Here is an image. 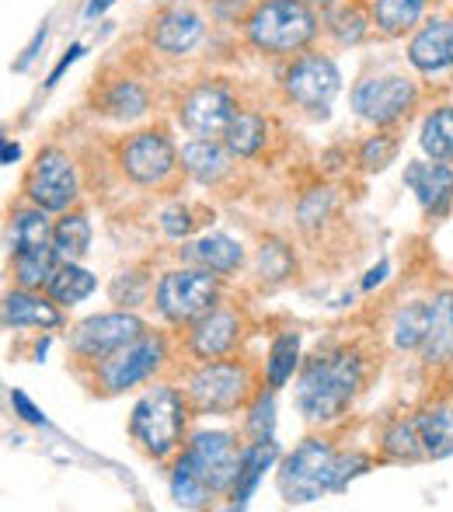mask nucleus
Instances as JSON below:
<instances>
[{
	"label": "nucleus",
	"mask_w": 453,
	"mask_h": 512,
	"mask_svg": "<svg viewBox=\"0 0 453 512\" xmlns=\"http://www.w3.org/2000/svg\"><path fill=\"white\" fill-rule=\"evenodd\" d=\"M366 384V359L359 349L335 345L318 349L307 363H300L293 401L304 422L311 425H335L345 418L352 401L359 398Z\"/></svg>",
	"instance_id": "nucleus-1"
},
{
	"label": "nucleus",
	"mask_w": 453,
	"mask_h": 512,
	"mask_svg": "<svg viewBox=\"0 0 453 512\" xmlns=\"http://www.w3.org/2000/svg\"><path fill=\"white\" fill-rule=\"evenodd\" d=\"M192 415H196V411H192L189 398H185V387L157 380L154 387H147V391L136 398L126 429L143 457L164 464V460H175L178 450L185 446Z\"/></svg>",
	"instance_id": "nucleus-2"
},
{
	"label": "nucleus",
	"mask_w": 453,
	"mask_h": 512,
	"mask_svg": "<svg viewBox=\"0 0 453 512\" xmlns=\"http://www.w3.org/2000/svg\"><path fill=\"white\" fill-rule=\"evenodd\" d=\"M318 11L307 0H258L244 18V35L265 56L304 53L318 39Z\"/></svg>",
	"instance_id": "nucleus-3"
},
{
	"label": "nucleus",
	"mask_w": 453,
	"mask_h": 512,
	"mask_svg": "<svg viewBox=\"0 0 453 512\" xmlns=\"http://www.w3.org/2000/svg\"><path fill=\"white\" fill-rule=\"evenodd\" d=\"M255 391V370L237 356L196 363L185 377V398L196 415H237Z\"/></svg>",
	"instance_id": "nucleus-4"
},
{
	"label": "nucleus",
	"mask_w": 453,
	"mask_h": 512,
	"mask_svg": "<svg viewBox=\"0 0 453 512\" xmlns=\"http://www.w3.org/2000/svg\"><path fill=\"white\" fill-rule=\"evenodd\" d=\"M224 297V279L199 265H175L154 283V310L168 328H189Z\"/></svg>",
	"instance_id": "nucleus-5"
},
{
	"label": "nucleus",
	"mask_w": 453,
	"mask_h": 512,
	"mask_svg": "<svg viewBox=\"0 0 453 512\" xmlns=\"http://www.w3.org/2000/svg\"><path fill=\"white\" fill-rule=\"evenodd\" d=\"M335 467H339V450L332 446V439L307 436L276 467V488L283 502L286 506H311L325 495H335Z\"/></svg>",
	"instance_id": "nucleus-6"
},
{
	"label": "nucleus",
	"mask_w": 453,
	"mask_h": 512,
	"mask_svg": "<svg viewBox=\"0 0 453 512\" xmlns=\"http://www.w3.org/2000/svg\"><path fill=\"white\" fill-rule=\"evenodd\" d=\"M168 359H171L168 338H164L161 331H147V335L129 342L126 349H119L115 356L91 366V384H95V391L105 394V398H119V394L150 384V380L168 366Z\"/></svg>",
	"instance_id": "nucleus-7"
},
{
	"label": "nucleus",
	"mask_w": 453,
	"mask_h": 512,
	"mask_svg": "<svg viewBox=\"0 0 453 512\" xmlns=\"http://www.w3.org/2000/svg\"><path fill=\"white\" fill-rule=\"evenodd\" d=\"M147 321H143L136 310L129 307H115V310H102V314H91L84 321H77L70 328L67 342L70 352H74L77 363H102V359L115 356L119 349H126L129 342H136L140 335H147Z\"/></svg>",
	"instance_id": "nucleus-8"
},
{
	"label": "nucleus",
	"mask_w": 453,
	"mask_h": 512,
	"mask_svg": "<svg viewBox=\"0 0 453 512\" xmlns=\"http://www.w3.org/2000/svg\"><path fill=\"white\" fill-rule=\"evenodd\" d=\"M182 168L175 140L164 129H140L119 143V171L140 189H161Z\"/></svg>",
	"instance_id": "nucleus-9"
},
{
	"label": "nucleus",
	"mask_w": 453,
	"mask_h": 512,
	"mask_svg": "<svg viewBox=\"0 0 453 512\" xmlns=\"http://www.w3.org/2000/svg\"><path fill=\"white\" fill-rule=\"evenodd\" d=\"M25 199L49 213H67L81 199V178H77L74 157L63 147H42L35 154L25 178Z\"/></svg>",
	"instance_id": "nucleus-10"
},
{
	"label": "nucleus",
	"mask_w": 453,
	"mask_h": 512,
	"mask_svg": "<svg viewBox=\"0 0 453 512\" xmlns=\"http://www.w3.org/2000/svg\"><path fill=\"white\" fill-rule=\"evenodd\" d=\"M349 102L359 119L384 129V126H394V122L412 115V108L419 105V84L405 74L363 77V81L352 88Z\"/></svg>",
	"instance_id": "nucleus-11"
},
{
	"label": "nucleus",
	"mask_w": 453,
	"mask_h": 512,
	"mask_svg": "<svg viewBox=\"0 0 453 512\" xmlns=\"http://www.w3.org/2000/svg\"><path fill=\"white\" fill-rule=\"evenodd\" d=\"M342 91V74L332 56L304 53L283 70V95L290 105L311 115H328L335 95Z\"/></svg>",
	"instance_id": "nucleus-12"
},
{
	"label": "nucleus",
	"mask_w": 453,
	"mask_h": 512,
	"mask_svg": "<svg viewBox=\"0 0 453 512\" xmlns=\"http://www.w3.org/2000/svg\"><path fill=\"white\" fill-rule=\"evenodd\" d=\"M241 446L234 432L227 429H196L189 432L182 453L192 467L206 478V485L213 488L217 495H227L230 485H234L237 464H241Z\"/></svg>",
	"instance_id": "nucleus-13"
},
{
	"label": "nucleus",
	"mask_w": 453,
	"mask_h": 512,
	"mask_svg": "<svg viewBox=\"0 0 453 512\" xmlns=\"http://www.w3.org/2000/svg\"><path fill=\"white\" fill-rule=\"evenodd\" d=\"M234 115H237V98L220 81H199L178 102V122H182V129L189 136H206V140H224Z\"/></svg>",
	"instance_id": "nucleus-14"
},
{
	"label": "nucleus",
	"mask_w": 453,
	"mask_h": 512,
	"mask_svg": "<svg viewBox=\"0 0 453 512\" xmlns=\"http://www.w3.org/2000/svg\"><path fill=\"white\" fill-rule=\"evenodd\" d=\"M244 338V317L237 307L217 304L210 314H203L196 324L185 328V352L196 363H210V359H227L237 356Z\"/></svg>",
	"instance_id": "nucleus-15"
},
{
	"label": "nucleus",
	"mask_w": 453,
	"mask_h": 512,
	"mask_svg": "<svg viewBox=\"0 0 453 512\" xmlns=\"http://www.w3.org/2000/svg\"><path fill=\"white\" fill-rule=\"evenodd\" d=\"M405 189L426 216L440 220L453 209V164L447 161H408L405 164Z\"/></svg>",
	"instance_id": "nucleus-16"
},
{
	"label": "nucleus",
	"mask_w": 453,
	"mask_h": 512,
	"mask_svg": "<svg viewBox=\"0 0 453 512\" xmlns=\"http://www.w3.org/2000/svg\"><path fill=\"white\" fill-rule=\"evenodd\" d=\"M67 324L63 307L46 290L14 286L4 293V328L7 331H60Z\"/></svg>",
	"instance_id": "nucleus-17"
},
{
	"label": "nucleus",
	"mask_w": 453,
	"mask_h": 512,
	"mask_svg": "<svg viewBox=\"0 0 453 512\" xmlns=\"http://www.w3.org/2000/svg\"><path fill=\"white\" fill-rule=\"evenodd\" d=\"M178 258L185 265H199V269L213 272V276L227 279L237 276L248 262V251L237 237L224 234V230H213V234H199L196 241H185L178 248Z\"/></svg>",
	"instance_id": "nucleus-18"
},
{
	"label": "nucleus",
	"mask_w": 453,
	"mask_h": 512,
	"mask_svg": "<svg viewBox=\"0 0 453 512\" xmlns=\"http://www.w3.org/2000/svg\"><path fill=\"white\" fill-rule=\"evenodd\" d=\"M279 460H283V450H279L276 436L272 439H248L241 446V464H237L234 485H230L227 499L234 509H244L251 499H255L258 485L265 481V474L276 471Z\"/></svg>",
	"instance_id": "nucleus-19"
},
{
	"label": "nucleus",
	"mask_w": 453,
	"mask_h": 512,
	"mask_svg": "<svg viewBox=\"0 0 453 512\" xmlns=\"http://www.w3.org/2000/svg\"><path fill=\"white\" fill-rule=\"evenodd\" d=\"M408 63L426 77L453 70V21L447 18L426 21L412 35V42H408Z\"/></svg>",
	"instance_id": "nucleus-20"
},
{
	"label": "nucleus",
	"mask_w": 453,
	"mask_h": 512,
	"mask_svg": "<svg viewBox=\"0 0 453 512\" xmlns=\"http://www.w3.org/2000/svg\"><path fill=\"white\" fill-rule=\"evenodd\" d=\"M178 154H182V171L203 189H217L224 178H230L237 161L224 140H206V136H192Z\"/></svg>",
	"instance_id": "nucleus-21"
},
{
	"label": "nucleus",
	"mask_w": 453,
	"mask_h": 512,
	"mask_svg": "<svg viewBox=\"0 0 453 512\" xmlns=\"http://www.w3.org/2000/svg\"><path fill=\"white\" fill-rule=\"evenodd\" d=\"M426 370H447L453 366V286L433 293L429 300V331L419 349Z\"/></svg>",
	"instance_id": "nucleus-22"
},
{
	"label": "nucleus",
	"mask_w": 453,
	"mask_h": 512,
	"mask_svg": "<svg viewBox=\"0 0 453 512\" xmlns=\"http://www.w3.org/2000/svg\"><path fill=\"white\" fill-rule=\"evenodd\" d=\"M203 35H206V21L196 11H189V7H171V11L157 14L154 25H150V42L164 56L192 53L203 42Z\"/></svg>",
	"instance_id": "nucleus-23"
},
{
	"label": "nucleus",
	"mask_w": 453,
	"mask_h": 512,
	"mask_svg": "<svg viewBox=\"0 0 453 512\" xmlns=\"http://www.w3.org/2000/svg\"><path fill=\"white\" fill-rule=\"evenodd\" d=\"M53 213L39 206H21L11 213L7 223V258L14 255H32V251H49L53 248Z\"/></svg>",
	"instance_id": "nucleus-24"
},
{
	"label": "nucleus",
	"mask_w": 453,
	"mask_h": 512,
	"mask_svg": "<svg viewBox=\"0 0 453 512\" xmlns=\"http://www.w3.org/2000/svg\"><path fill=\"white\" fill-rule=\"evenodd\" d=\"M380 460H387V464H419V460H426V446H422L415 415H398L384 425V432H380Z\"/></svg>",
	"instance_id": "nucleus-25"
},
{
	"label": "nucleus",
	"mask_w": 453,
	"mask_h": 512,
	"mask_svg": "<svg viewBox=\"0 0 453 512\" xmlns=\"http://www.w3.org/2000/svg\"><path fill=\"white\" fill-rule=\"evenodd\" d=\"M300 331H279L269 342V352H265V370H262V384L272 387V391H283L293 377L300 373Z\"/></svg>",
	"instance_id": "nucleus-26"
},
{
	"label": "nucleus",
	"mask_w": 453,
	"mask_h": 512,
	"mask_svg": "<svg viewBox=\"0 0 453 512\" xmlns=\"http://www.w3.org/2000/svg\"><path fill=\"white\" fill-rule=\"evenodd\" d=\"M95 290H98V276L91 269H84V262H60L53 276H49V283H46V293L63 310L91 300V297H95Z\"/></svg>",
	"instance_id": "nucleus-27"
},
{
	"label": "nucleus",
	"mask_w": 453,
	"mask_h": 512,
	"mask_svg": "<svg viewBox=\"0 0 453 512\" xmlns=\"http://www.w3.org/2000/svg\"><path fill=\"white\" fill-rule=\"evenodd\" d=\"M224 143L237 161H251L265 150L269 143V119L262 112H251V108H237V115L230 119Z\"/></svg>",
	"instance_id": "nucleus-28"
},
{
	"label": "nucleus",
	"mask_w": 453,
	"mask_h": 512,
	"mask_svg": "<svg viewBox=\"0 0 453 512\" xmlns=\"http://www.w3.org/2000/svg\"><path fill=\"white\" fill-rule=\"evenodd\" d=\"M168 495L171 502H175L178 509H206L213 499H220L217 492H213L210 485H206V478L196 471V467L189 464V460L178 453L175 460H171V471H168Z\"/></svg>",
	"instance_id": "nucleus-29"
},
{
	"label": "nucleus",
	"mask_w": 453,
	"mask_h": 512,
	"mask_svg": "<svg viewBox=\"0 0 453 512\" xmlns=\"http://www.w3.org/2000/svg\"><path fill=\"white\" fill-rule=\"evenodd\" d=\"M91 237H95V227H91L88 213L81 209H67L60 213L53 227V248L60 262H84L91 255Z\"/></svg>",
	"instance_id": "nucleus-30"
},
{
	"label": "nucleus",
	"mask_w": 453,
	"mask_h": 512,
	"mask_svg": "<svg viewBox=\"0 0 453 512\" xmlns=\"http://www.w3.org/2000/svg\"><path fill=\"white\" fill-rule=\"evenodd\" d=\"M415 422L422 432L426 460H447L453 457V405H429L415 411Z\"/></svg>",
	"instance_id": "nucleus-31"
},
{
	"label": "nucleus",
	"mask_w": 453,
	"mask_h": 512,
	"mask_svg": "<svg viewBox=\"0 0 453 512\" xmlns=\"http://www.w3.org/2000/svg\"><path fill=\"white\" fill-rule=\"evenodd\" d=\"M429 331V300H408L391 317V345L398 352H419Z\"/></svg>",
	"instance_id": "nucleus-32"
},
{
	"label": "nucleus",
	"mask_w": 453,
	"mask_h": 512,
	"mask_svg": "<svg viewBox=\"0 0 453 512\" xmlns=\"http://www.w3.org/2000/svg\"><path fill=\"white\" fill-rule=\"evenodd\" d=\"M297 272V258H293V248L279 237H265L255 251V279L262 286H279Z\"/></svg>",
	"instance_id": "nucleus-33"
},
{
	"label": "nucleus",
	"mask_w": 453,
	"mask_h": 512,
	"mask_svg": "<svg viewBox=\"0 0 453 512\" xmlns=\"http://www.w3.org/2000/svg\"><path fill=\"white\" fill-rule=\"evenodd\" d=\"M419 147L429 161L453 164V105H440L422 119Z\"/></svg>",
	"instance_id": "nucleus-34"
},
{
	"label": "nucleus",
	"mask_w": 453,
	"mask_h": 512,
	"mask_svg": "<svg viewBox=\"0 0 453 512\" xmlns=\"http://www.w3.org/2000/svg\"><path fill=\"white\" fill-rule=\"evenodd\" d=\"M426 4L429 0H373L370 4L373 25L384 35H405L422 21Z\"/></svg>",
	"instance_id": "nucleus-35"
},
{
	"label": "nucleus",
	"mask_w": 453,
	"mask_h": 512,
	"mask_svg": "<svg viewBox=\"0 0 453 512\" xmlns=\"http://www.w3.org/2000/svg\"><path fill=\"white\" fill-rule=\"evenodd\" d=\"M98 105H102V115H109L115 122H133V119H140V115H147L150 98H147V91H143V84L115 81Z\"/></svg>",
	"instance_id": "nucleus-36"
},
{
	"label": "nucleus",
	"mask_w": 453,
	"mask_h": 512,
	"mask_svg": "<svg viewBox=\"0 0 453 512\" xmlns=\"http://www.w3.org/2000/svg\"><path fill=\"white\" fill-rule=\"evenodd\" d=\"M325 28L339 46H356V42L373 28V14H366L363 7H356V4H335L325 21Z\"/></svg>",
	"instance_id": "nucleus-37"
},
{
	"label": "nucleus",
	"mask_w": 453,
	"mask_h": 512,
	"mask_svg": "<svg viewBox=\"0 0 453 512\" xmlns=\"http://www.w3.org/2000/svg\"><path fill=\"white\" fill-rule=\"evenodd\" d=\"M244 436L248 439H272L276 436V391L258 387L244 405Z\"/></svg>",
	"instance_id": "nucleus-38"
},
{
	"label": "nucleus",
	"mask_w": 453,
	"mask_h": 512,
	"mask_svg": "<svg viewBox=\"0 0 453 512\" xmlns=\"http://www.w3.org/2000/svg\"><path fill=\"white\" fill-rule=\"evenodd\" d=\"M154 293V283H150L143 272H136V269H122V272H115L112 276V283H109V300L115 307H129V310H136L143 304V300Z\"/></svg>",
	"instance_id": "nucleus-39"
},
{
	"label": "nucleus",
	"mask_w": 453,
	"mask_h": 512,
	"mask_svg": "<svg viewBox=\"0 0 453 512\" xmlns=\"http://www.w3.org/2000/svg\"><path fill=\"white\" fill-rule=\"evenodd\" d=\"M401 143L394 133H373L363 140V147H359L356 154V164L359 171H366V175H377V171H384L387 164H394V157H398Z\"/></svg>",
	"instance_id": "nucleus-40"
},
{
	"label": "nucleus",
	"mask_w": 453,
	"mask_h": 512,
	"mask_svg": "<svg viewBox=\"0 0 453 512\" xmlns=\"http://www.w3.org/2000/svg\"><path fill=\"white\" fill-rule=\"evenodd\" d=\"M332 213H335V192L332 189H311L304 199L297 203V223H300V230H318V227H325L328 220H332Z\"/></svg>",
	"instance_id": "nucleus-41"
},
{
	"label": "nucleus",
	"mask_w": 453,
	"mask_h": 512,
	"mask_svg": "<svg viewBox=\"0 0 453 512\" xmlns=\"http://www.w3.org/2000/svg\"><path fill=\"white\" fill-rule=\"evenodd\" d=\"M196 213H192L189 206H182V203H175V206H168L161 213V220H157V227H161V234L168 237V241H175V244H185L192 237V230H196Z\"/></svg>",
	"instance_id": "nucleus-42"
},
{
	"label": "nucleus",
	"mask_w": 453,
	"mask_h": 512,
	"mask_svg": "<svg viewBox=\"0 0 453 512\" xmlns=\"http://www.w3.org/2000/svg\"><path fill=\"white\" fill-rule=\"evenodd\" d=\"M373 467V460L359 450H349V453H339V467H335V495L345 492L356 478H363L366 471Z\"/></svg>",
	"instance_id": "nucleus-43"
},
{
	"label": "nucleus",
	"mask_w": 453,
	"mask_h": 512,
	"mask_svg": "<svg viewBox=\"0 0 453 512\" xmlns=\"http://www.w3.org/2000/svg\"><path fill=\"white\" fill-rule=\"evenodd\" d=\"M7 401H11V408H14V415L21 418V422H28V425H39V429H46L49 425V418H46V411H42L39 405H35L32 398H28L25 391H18L14 387L11 394H7Z\"/></svg>",
	"instance_id": "nucleus-44"
},
{
	"label": "nucleus",
	"mask_w": 453,
	"mask_h": 512,
	"mask_svg": "<svg viewBox=\"0 0 453 512\" xmlns=\"http://www.w3.org/2000/svg\"><path fill=\"white\" fill-rule=\"evenodd\" d=\"M46 35H49V25H46V21H42V28L32 35V42H28V46H25V56H21V60L14 63V70H18V74H21V70H28V63H32L35 56H39V46H42V42H46Z\"/></svg>",
	"instance_id": "nucleus-45"
},
{
	"label": "nucleus",
	"mask_w": 453,
	"mask_h": 512,
	"mask_svg": "<svg viewBox=\"0 0 453 512\" xmlns=\"http://www.w3.org/2000/svg\"><path fill=\"white\" fill-rule=\"evenodd\" d=\"M387 269H391V265H387V262H380L377 269H370V272H366V279H363V290H373V286H380V283H384V279H387Z\"/></svg>",
	"instance_id": "nucleus-46"
},
{
	"label": "nucleus",
	"mask_w": 453,
	"mask_h": 512,
	"mask_svg": "<svg viewBox=\"0 0 453 512\" xmlns=\"http://www.w3.org/2000/svg\"><path fill=\"white\" fill-rule=\"evenodd\" d=\"M81 53H84V49H81V46H74V49H70V53H67V56H63V60H60V67H56V70H53V74H49V81H46V84H56V81H60V77H63V70H67V67H70V63H74V60H77V56H81Z\"/></svg>",
	"instance_id": "nucleus-47"
},
{
	"label": "nucleus",
	"mask_w": 453,
	"mask_h": 512,
	"mask_svg": "<svg viewBox=\"0 0 453 512\" xmlns=\"http://www.w3.org/2000/svg\"><path fill=\"white\" fill-rule=\"evenodd\" d=\"M21 157V147L11 140H4V147H0V164H14Z\"/></svg>",
	"instance_id": "nucleus-48"
},
{
	"label": "nucleus",
	"mask_w": 453,
	"mask_h": 512,
	"mask_svg": "<svg viewBox=\"0 0 453 512\" xmlns=\"http://www.w3.org/2000/svg\"><path fill=\"white\" fill-rule=\"evenodd\" d=\"M109 4H115V0H91V4H88V18H95V14H102Z\"/></svg>",
	"instance_id": "nucleus-49"
},
{
	"label": "nucleus",
	"mask_w": 453,
	"mask_h": 512,
	"mask_svg": "<svg viewBox=\"0 0 453 512\" xmlns=\"http://www.w3.org/2000/svg\"><path fill=\"white\" fill-rule=\"evenodd\" d=\"M307 4H311L314 11H332V7L342 4V0H307Z\"/></svg>",
	"instance_id": "nucleus-50"
}]
</instances>
